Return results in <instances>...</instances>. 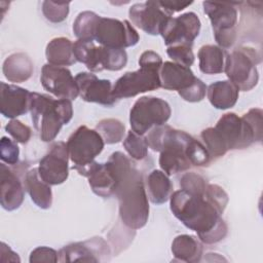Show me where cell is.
Wrapping results in <instances>:
<instances>
[{"label":"cell","mask_w":263,"mask_h":263,"mask_svg":"<svg viewBox=\"0 0 263 263\" xmlns=\"http://www.w3.org/2000/svg\"><path fill=\"white\" fill-rule=\"evenodd\" d=\"M1 114L6 118L14 119L31 109L32 92L14 84L0 82Z\"/></svg>","instance_id":"d6986e66"},{"label":"cell","mask_w":263,"mask_h":263,"mask_svg":"<svg viewBox=\"0 0 263 263\" xmlns=\"http://www.w3.org/2000/svg\"><path fill=\"white\" fill-rule=\"evenodd\" d=\"M187 157L191 165L203 166L211 162L210 155L204 145L196 139H192L187 147Z\"/></svg>","instance_id":"836d02e7"},{"label":"cell","mask_w":263,"mask_h":263,"mask_svg":"<svg viewBox=\"0 0 263 263\" xmlns=\"http://www.w3.org/2000/svg\"><path fill=\"white\" fill-rule=\"evenodd\" d=\"M170 104L156 97H141L129 111L130 129L143 136L154 126L163 125L171 117Z\"/></svg>","instance_id":"9c48e42d"},{"label":"cell","mask_w":263,"mask_h":263,"mask_svg":"<svg viewBox=\"0 0 263 263\" xmlns=\"http://www.w3.org/2000/svg\"><path fill=\"white\" fill-rule=\"evenodd\" d=\"M159 6L170 15H172L174 12L181 11L185 9L187 6L191 5L193 2H183V1H157Z\"/></svg>","instance_id":"ab89813d"},{"label":"cell","mask_w":263,"mask_h":263,"mask_svg":"<svg viewBox=\"0 0 263 263\" xmlns=\"http://www.w3.org/2000/svg\"><path fill=\"white\" fill-rule=\"evenodd\" d=\"M81 99L88 103H97L106 107H112L116 98L112 92V83L108 79H99L95 74L80 72L75 76Z\"/></svg>","instance_id":"ac0fdd59"},{"label":"cell","mask_w":263,"mask_h":263,"mask_svg":"<svg viewBox=\"0 0 263 263\" xmlns=\"http://www.w3.org/2000/svg\"><path fill=\"white\" fill-rule=\"evenodd\" d=\"M261 61L259 52L249 46H241L227 54L224 71L239 90L249 91L259 80L257 64Z\"/></svg>","instance_id":"52a82bcc"},{"label":"cell","mask_w":263,"mask_h":263,"mask_svg":"<svg viewBox=\"0 0 263 263\" xmlns=\"http://www.w3.org/2000/svg\"><path fill=\"white\" fill-rule=\"evenodd\" d=\"M110 156L118 170V184L114 195L119 203V217L126 227L140 229L149 218L148 196L142 174L122 152L116 151Z\"/></svg>","instance_id":"3957f363"},{"label":"cell","mask_w":263,"mask_h":263,"mask_svg":"<svg viewBox=\"0 0 263 263\" xmlns=\"http://www.w3.org/2000/svg\"><path fill=\"white\" fill-rule=\"evenodd\" d=\"M208 184V181L195 172L186 173L180 179L181 189L193 193H204Z\"/></svg>","instance_id":"e575fe53"},{"label":"cell","mask_w":263,"mask_h":263,"mask_svg":"<svg viewBox=\"0 0 263 263\" xmlns=\"http://www.w3.org/2000/svg\"><path fill=\"white\" fill-rule=\"evenodd\" d=\"M5 130L14 139L15 142L26 144L32 137V129L17 119H11L6 125Z\"/></svg>","instance_id":"74e56055"},{"label":"cell","mask_w":263,"mask_h":263,"mask_svg":"<svg viewBox=\"0 0 263 263\" xmlns=\"http://www.w3.org/2000/svg\"><path fill=\"white\" fill-rule=\"evenodd\" d=\"M262 130V110L253 108L241 117L233 112L223 114L214 127L201 132L200 138L212 161L229 150L246 149L261 142Z\"/></svg>","instance_id":"7a4b0ae2"},{"label":"cell","mask_w":263,"mask_h":263,"mask_svg":"<svg viewBox=\"0 0 263 263\" xmlns=\"http://www.w3.org/2000/svg\"><path fill=\"white\" fill-rule=\"evenodd\" d=\"M69 152L67 144L58 141L51 144L47 153L40 159L38 172L40 178L49 185H60L69 176Z\"/></svg>","instance_id":"4fadbf2b"},{"label":"cell","mask_w":263,"mask_h":263,"mask_svg":"<svg viewBox=\"0 0 263 263\" xmlns=\"http://www.w3.org/2000/svg\"><path fill=\"white\" fill-rule=\"evenodd\" d=\"M70 2H42V12L45 18L51 23H62L69 14Z\"/></svg>","instance_id":"d6a6232c"},{"label":"cell","mask_w":263,"mask_h":263,"mask_svg":"<svg viewBox=\"0 0 263 263\" xmlns=\"http://www.w3.org/2000/svg\"><path fill=\"white\" fill-rule=\"evenodd\" d=\"M29 261L33 262H58L59 253L49 247H37L31 254Z\"/></svg>","instance_id":"f35d334b"},{"label":"cell","mask_w":263,"mask_h":263,"mask_svg":"<svg viewBox=\"0 0 263 263\" xmlns=\"http://www.w3.org/2000/svg\"><path fill=\"white\" fill-rule=\"evenodd\" d=\"M159 78L162 88L177 90L179 95L187 91L198 79L189 67L170 61L162 64Z\"/></svg>","instance_id":"44dd1931"},{"label":"cell","mask_w":263,"mask_h":263,"mask_svg":"<svg viewBox=\"0 0 263 263\" xmlns=\"http://www.w3.org/2000/svg\"><path fill=\"white\" fill-rule=\"evenodd\" d=\"M235 2H202L204 13L209 16L215 40L221 48H230L237 37V8Z\"/></svg>","instance_id":"ba28073f"},{"label":"cell","mask_w":263,"mask_h":263,"mask_svg":"<svg viewBox=\"0 0 263 263\" xmlns=\"http://www.w3.org/2000/svg\"><path fill=\"white\" fill-rule=\"evenodd\" d=\"M69 158L74 163L73 168L80 172L95 161L101 154L105 142L96 129H90L86 125H80L71 134L67 141Z\"/></svg>","instance_id":"30bf717a"},{"label":"cell","mask_w":263,"mask_h":263,"mask_svg":"<svg viewBox=\"0 0 263 263\" xmlns=\"http://www.w3.org/2000/svg\"><path fill=\"white\" fill-rule=\"evenodd\" d=\"M192 136L170 125L154 126L146 137L148 147L160 152L159 166L167 176L185 172L192 165L187 157V147Z\"/></svg>","instance_id":"277c9868"},{"label":"cell","mask_w":263,"mask_h":263,"mask_svg":"<svg viewBox=\"0 0 263 263\" xmlns=\"http://www.w3.org/2000/svg\"><path fill=\"white\" fill-rule=\"evenodd\" d=\"M78 174L87 178L88 184L95 194L105 198L115 194L118 184V170L111 157L105 163L93 161L78 172Z\"/></svg>","instance_id":"9a60e30c"},{"label":"cell","mask_w":263,"mask_h":263,"mask_svg":"<svg viewBox=\"0 0 263 263\" xmlns=\"http://www.w3.org/2000/svg\"><path fill=\"white\" fill-rule=\"evenodd\" d=\"M31 118L42 142H51L59 135L63 125L73 117L70 100L53 99L44 93L32 92Z\"/></svg>","instance_id":"5b68a950"},{"label":"cell","mask_w":263,"mask_h":263,"mask_svg":"<svg viewBox=\"0 0 263 263\" xmlns=\"http://www.w3.org/2000/svg\"><path fill=\"white\" fill-rule=\"evenodd\" d=\"M162 64V59L157 52L144 51L139 59L140 69L126 72L119 77L113 85V96L116 100L127 99L158 89L161 87L159 72Z\"/></svg>","instance_id":"8992f818"},{"label":"cell","mask_w":263,"mask_h":263,"mask_svg":"<svg viewBox=\"0 0 263 263\" xmlns=\"http://www.w3.org/2000/svg\"><path fill=\"white\" fill-rule=\"evenodd\" d=\"M25 188L32 201L40 209L47 210L52 204V191L50 185L44 182L38 172V167L31 168L24 177Z\"/></svg>","instance_id":"603a6c76"},{"label":"cell","mask_w":263,"mask_h":263,"mask_svg":"<svg viewBox=\"0 0 263 263\" xmlns=\"http://www.w3.org/2000/svg\"><path fill=\"white\" fill-rule=\"evenodd\" d=\"M208 99L213 107L220 110L232 108L239 96V89L229 80H220L206 88Z\"/></svg>","instance_id":"d4e9b609"},{"label":"cell","mask_w":263,"mask_h":263,"mask_svg":"<svg viewBox=\"0 0 263 263\" xmlns=\"http://www.w3.org/2000/svg\"><path fill=\"white\" fill-rule=\"evenodd\" d=\"M203 248L201 242L193 235L181 234L174 238L172 242V253L175 260L196 263L201 260Z\"/></svg>","instance_id":"484cf974"},{"label":"cell","mask_w":263,"mask_h":263,"mask_svg":"<svg viewBox=\"0 0 263 263\" xmlns=\"http://www.w3.org/2000/svg\"><path fill=\"white\" fill-rule=\"evenodd\" d=\"M227 54L226 50L218 45L206 44L201 46L197 53L199 70L204 74H220L224 72Z\"/></svg>","instance_id":"83f0119b"},{"label":"cell","mask_w":263,"mask_h":263,"mask_svg":"<svg viewBox=\"0 0 263 263\" xmlns=\"http://www.w3.org/2000/svg\"><path fill=\"white\" fill-rule=\"evenodd\" d=\"M34 71L31 58L25 52H15L5 59L2 72L5 78L14 83H22L31 78Z\"/></svg>","instance_id":"cb8c5ba5"},{"label":"cell","mask_w":263,"mask_h":263,"mask_svg":"<svg viewBox=\"0 0 263 263\" xmlns=\"http://www.w3.org/2000/svg\"><path fill=\"white\" fill-rule=\"evenodd\" d=\"M228 194L217 184H208L204 193L180 189L172 193L170 208L174 216L187 228L197 233L205 245L221 241L228 232L222 214L228 203Z\"/></svg>","instance_id":"6da1fadb"},{"label":"cell","mask_w":263,"mask_h":263,"mask_svg":"<svg viewBox=\"0 0 263 263\" xmlns=\"http://www.w3.org/2000/svg\"><path fill=\"white\" fill-rule=\"evenodd\" d=\"M96 130L101 135L106 144H117L125 135L124 124L115 118L102 119L96 125Z\"/></svg>","instance_id":"f546056e"},{"label":"cell","mask_w":263,"mask_h":263,"mask_svg":"<svg viewBox=\"0 0 263 263\" xmlns=\"http://www.w3.org/2000/svg\"><path fill=\"white\" fill-rule=\"evenodd\" d=\"M93 40L102 46L124 49L136 45L140 36L132 24L112 17L100 16L93 32Z\"/></svg>","instance_id":"8fae6325"},{"label":"cell","mask_w":263,"mask_h":263,"mask_svg":"<svg viewBox=\"0 0 263 263\" xmlns=\"http://www.w3.org/2000/svg\"><path fill=\"white\" fill-rule=\"evenodd\" d=\"M146 186L149 199L154 204L166 202L173 192V184L168 176L159 170H153L147 177Z\"/></svg>","instance_id":"f1b7e54d"},{"label":"cell","mask_w":263,"mask_h":263,"mask_svg":"<svg viewBox=\"0 0 263 263\" xmlns=\"http://www.w3.org/2000/svg\"><path fill=\"white\" fill-rule=\"evenodd\" d=\"M110 249L102 237H92L84 241L65 246L59 252L60 262H101L108 261Z\"/></svg>","instance_id":"2e32d148"},{"label":"cell","mask_w":263,"mask_h":263,"mask_svg":"<svg viewBox=\"0 0 263 263\" xmlns=\"http://www.w3.org/2000/svg\"><path fill=\"white\" fill-rule=\"evenodd\" d=\"M128 15L132 23L149 35H159L164 24L171 17L157 1L135 3L129 7Z\"/></svg>","instance_id":"e0dca14e"},{"label":"cell","mask_w":263,"mask_h":263,"mask_svg":"<svg viewBox=\"0 0 263 263\" xmlns=\"http://www.w3.org/2000/svg\"><path fill=\"white\" fill-rule=\"evenodd\" d=\"M40 81L45 90L59 99L73 101L79 96L76 80L66 67L45 64L41 70Z\"/></svg>","instance_id":"5bb4252c"},{"label":"cell","mask_w":263,"mask_h":263,"mask_svg":"<svg viewBox=\"0 0 263 263\" xmlns=\"http://www.w3.org/2000/svg\"><path fill=\"white\" fill-rule=\"evenodd\" d=\"M0 157L1 160L8 165H15L20 157L17 144L7 137H2L0 141Z\"/></svg>","instance_id":"8d00e7d4"},{"label":"cell","mask_w":263,"mask_h":263,"mask_svg":"<svg viewBox=\"0 0 263 263\" xmlns=\"http://www.w3.org/2000/svg\"><path fill=\"white\" fill-rule=\"evenodd\" d=\"M100 15L93 11L80 12L73 23V32L78 39L93 41V32Z\"/></svg>","instance_id":"4dcf8cb0"},{"label":"cell","mask_w":263,"mask_h":263,"mask_svg":"<svg viewBox=\"0 0 263 263\" xmlns=\"http://www.w3.org/2000/svg\"><path fill=\"white\" fill-rule=\"evenodd\" d=\"M127 64V53L124 49L106 46H95L86 68L91 72L103 70L120 71Z\"/></svg>","instance_id":"7402d4cb"},{"label":"cell","mask_w":263,"mask_h":263,"mask_svg":"<svg viewBox=\"0 0 263 263\" xmlns=\"http://www.w3.org/2000/svg\"><path fill=\"white\" fill-rule=\"evenodd\" d=\"M123 147L128 155L136 160H142L148 155L146 137L138 135L132 129L127 132V135L123 140Z\"/></svg>","instance_id":"1f68e13d"},{"label":"cell","mask_w":263,"mask_h":263,"mask_svg":"<svg viewBox=\"0 0 263 263\" xmlns=\"http://www.w3.org/2000/svg\"><path fill=\"white\" fill-rule=\"evenodd\" d=\"M25 197V184L16 172L6 165L0 164V202L4 210L14 211L18 209Z\"/></svg>","instance_id":"ffe728a7"},{"label":"cell","mask_w":263,"mask_h":263,"mask_svg":"<svg viewBox=\"0 0 263 263\" xmlns=\"http://www.w3.org/2000/svg\"><path fill=\"white\" fill-rule=\"evenodd\" d=\"M48 64L53 66H72L77 61L73 52V43L69 38L57 37L51 39L45 48Z\"/></svg>","instance_id":"4316f807"},{"label":"cell","mask_w":263,"mask_h":263,"mask_svg":"<svg viewBox=\"0 0 263 263\" xmlns=\"http://www.w3.org/2000/svg\"><path fill=\"white\" fill-rule=\"evenodd\" d=\"M201 23L194 12H186L177 17H170L164 24L160 35L164 44L168 46L186 45L192 47L195 38L199 35Z\"/></svg>","instance_id":"7c38bea8"},{"label":"cell","mask_w":263,"mask_h":263,"mask_svg":"<svg viewBox=\"0 0 263 263\" xmlns=\"http://www.w3.org/2000/svg\"><path fill=\"white\" fill-rule=\"evenodd\" d=\"M166 53L175 63L185 67L190 68V66H192L194 63V53L192 51V47L186 45L168 46Z\"/></svg>","instance_id":"d590c367"}]
</instances>
